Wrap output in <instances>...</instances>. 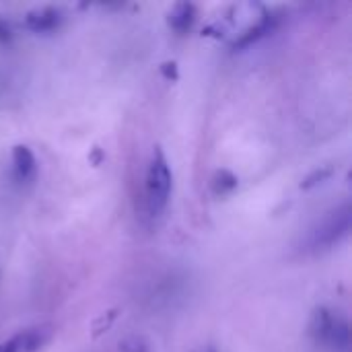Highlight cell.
<instances>
[{
    "label": "cell",
    "mask_w": 352,
    "mask_h": 352,
    "mask_svg": "<svg viewBox=\"0 0 352 352\" xmlns=\"http://www.w3.org/2000/svg\"><path fill=\"white\" fill-rule=\"evenodd\" d=\"M171 188H173V175L169 161L163 153L161 146H155L148 169H146V208L151 217H159L165 212L169 198H171Z\"/></svg>",
    "instance_id": "6da1fadb"
},
{
    "label": "cell",
    "mask_w": 352,
    "mask_h": 352,
    "mask_svg": "<svg viewBox=\"0 0 352 352\" xmlns=\"http://www.w3.org/2000/svg\"><path fill=\"white\" fill-rule=\"evenodd\" d=\"M352 225L351 204H342L334 210H330L311 231L309 243L314 250H328L336 243H340L349 233Z\"/></svg>",
    "instance_id": "7a4b0ae2"
},
{
    "label": "cell",
    "mask_w": 352,
    "mask_h": 352,
    "mask_svg": "<svg viewBox=\"0 0 352 352\" xmlns=\"http://www.w3.org/2000/svg\"><path fill=\"white\" fill-rule=\"evenodd\" d=\"M278 23H280V16L276 12L264 10L254 25H250L248 29H243L239 33V37H235V41L231 43V47L233 50H245V47L258 43L260 39H264L266 35H270L278 27Z\"/></svg>",
    "instance_id": "3957f363"
},
{
    "label": "cell",
    "mask_w": 352,
    "mask_h": 352,
    "mask_svg": "<svg viewBox=\"0 0 352 352\" xmlns=\"http://www.w3.org/2000/svg\"><path fill=\"white\" fill-rule=\"evenodd\" d=\"M64 23V14L60 8L56 6H39V8H33L25 14V27L31 31V33H54L60 29V25Z\"/></svg>",
    "instance_id": "277c9868"
},
{
    "label": "cell",
    "mask_w": 352,
    "mask_h": 352,
    "mask_svg": "<svg viewBox=\"0 0 352 352\" xmlns=\"http://www.w3.org/2000/svg\"><path fill=\"white\" fill-rule=\"evenodd\" d=\"M50 340L47 328H27L0 344V352H37Z\"/></svg>",
    "instance_id": "5b68a950"
},
{
    "label": "cell",
    "mask_w": 352,
    "mask_h": 352,
    "mask_svg": "<svg viewBox=\"0 0 352 352\" xmlns=\"http://www.w3.org/2000/svg\"><path fill=\"white\" fill-rule=\"evenodd\" d=\"M336 318L338 316H334L328 307H316L314 309V314L309 318V336L314 338V342H318V344L330 342Z\"/></svg>",
    "instance_id": "8992f818"
},
{
    "label": "cell",
    "mask_w": 352,
    "mask_h": 352,
    "mask_svg": "<svg viewBox=\"0 0 352 352\" xmlns=\"http://www.w3.org/2000/svg\"><path fill=\"white\" fill-rule=\"evenodd\" d=\"M196 19H198V8H196V4H192V2H177V4L169 10V14H167V25H169V29L175 31L177 35H186V33L194 27Z\"/></svg>",
    "instance_id": "52a82bcc"
},
{
    "label": "cell",
    "mask_w": 352,
    "mask_h": 352,
    "mask_svg": "<svg viewBox=\"0 0 352 352\" xmlns=\"http://www.w3.org/2000/svg\"><path fill=\"white\" fill-rule=\"evenodd\" d=\"M12 171L19 182H29L33 179L37 171V161L33 151L27 144H16L12 148Z\"/></svg>",
    "instance_id": "ba28073f"
},
{
    "label": "cell",
    "mask_w": 352,
    "mask_h": 352,
    "mask_svg": "<svg viewBox=\"0 0 352 352\" xmlns=\"http://www.w3.org/2000/svg\"><path fill=\"white\" fill-rule=\"evenodd\" d=\"M237 188H239V177L233 171H229V169H217L214 171V175L210 179V190L214 196H219V198L229 196Z\"/></svg>",
    "instance_id": "9c48e42d"
},
{
    "label": "cell",
    "mask_w": 352,
    "mask_h": 352,
    "mask_svg": "<svg viewBox=\"0 0 352 352\" xmlns=\"http://www.w3.org/2000/svg\"><path fill=\"white\" fill-rule=\"evenodd\" d=\"M328 344L334 346V349H340V351L349 349V344H351V328H349L346 320L336 318V324H334V330H332V336H330Z\"/></svg>",
    "instance_id": "30bf717a"
},
{
    "label": "cell",
    "mask_w": 352,
    "mask_h": 352,
    "mask_svg": "<svg viewBox=\"0 0 352 352\" xmlns=\"http://www.w3.org/2000/svg\"><path fill=\"white\" fill-rule=\"evenodd\" d=\"M332 175H334V167H318V169H314V171L301 182V190H311V188H316V186L328 182Z\"/></svg>",
    "instance_id": "8fae6325"
},
{
    "label": "cell",
    "mask_w": 352,
    "mask_h": 352,
    "mask_svg": "<svg viewBox=\"0 0 352 352\" xmlns=\"http://www.w3.org/2000/svg\"><path fill=\"white\" fill-rule=\"evenodd\" d=\"M120 352H151L148 344L140 336H128L120 342Z\"/></svg>",
    "instance_id": "7c38bea8"
},
{
    "label": "cell",
    "mask_w": 352,
    "mask_h": 352,
    "mask_svg": "<svg viewBox=\"0 0 352 352\" xmlns=\"http://www.w3.org/2000/svg\"><path fill=\"white\" fill-rule=\"evenodd\" d=\"M12 39H14V33H12L10 23L4 16H0V45H10Z\"/></svg>",
    "instance_id": "4fadbf2b"
},
{
    "label": "cell",
    "mask_w": 352,
    "mask_h": 352,
    "mask_svg": "<svg viewBox=\"0 0 352 352\" xmlns=\"http://www.w3.org/2000/svg\"><path fill=\"white\" fill-rule=\"evenodd\" d=\"M161 74L167 78V80H171V82H175L177 78H179V72H177V64L175 62H165V64H161Z\"/></svg>",
    "instance_id": "5bb4252c"
},
{
    "label": "cell",
    "mask_w": 352,
    "mask_h": 352,
    "mask_svg": "<svg viewBox=\"0 0 352 352\" xmlns=\"http://www.w3.org/2000/svg\"><path fill=\"white\" fill-rule=\"evenodd\" d=\"M101 159H103V153H101V151H99V148L95 146V151H93V157H91V163H93V165L97 167V165L101 163Z\"/></svg>",
    "instance_id": "9a60e30c"
}]
</instances>
